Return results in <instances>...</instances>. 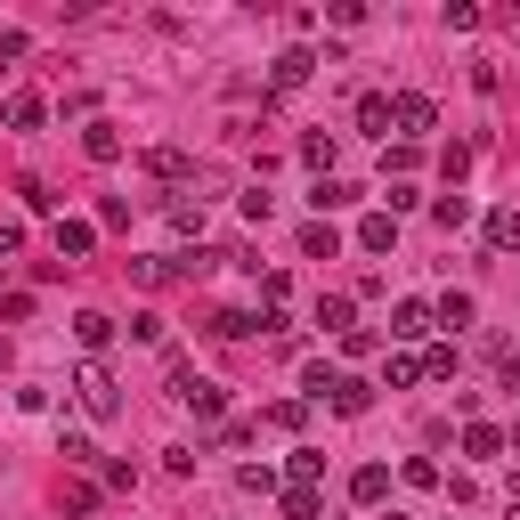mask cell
I'll list each match as a JSON object with an SVG mask.
<instances>
[{
  "label": "cell",
  "instance_id": "obj_1",
  "mask_svg": "<svg viewBox=\"0 0 520 520\" xmlns=\"http://www.w3.org/2000/svg\"><path fill=\"white\" fill-rule=\"evenodd\" d=\"M171 399H179V407H187L195 423H220V407H228V390H220L212 374H195V366H179V374H171Z\"/></svg>",
  "mask_w": 520,
  "mask_h": 520
},
{
  "label": "cell",
  "instance_id": "obj_2",
  "mask_svg": "<svg viewBox=\"0 0 520 520\" xmlns=\"http://www.w3.org/2000/svg\"><path fill=\"white\" fill-rule=\"evenodd\" d=\"M74 399H82V415H98V423H114V415H122V390H114V374H106V366H82V374H74Z\"/></svg>",
  "mask_w": 520,
  "mask_h": 520
},
{
  "label": "cell",
  "instance_id": "obj_3",
  "mask_svg": "<svg viewBox=\"0 0 520 520\" xmlns=\"http://www.w3.org/2000/svg\"><path fill=\"white\" fill-rule=\"evenodd\" d=\"M390 130L423 139V130H431V98H423V90H399V98H390Z\"/></svg>",
  "mask_w": 520,
  "mask_h": 520
},
{
  "label": "cell",
  "instance_id": "obj_4",
  "mask_svg": "<svg viewBox=\"0 0 520 520\" xmlns=\"http://www.w3.org/2000/svg\"><path fill=\"white\" fill-rule=\"evenodd\" d=\"M325 407H334V415H366V407H374V382L342 374V382H334V399H325Z\"/></svg>",
  "mask_w": 520,
  "mask_h": 520
},
{
  "label": "cell",
  "instance_id": "obj_5",
  "mask_svg": "<svg viewBox=\"0 0 520 520\" xmlns=\"http://www.w3.org/2000/svg\"><path fill=\"white\" fill-rule=\"evenodd\" d=\"M431 301H399V317H390V334H399V342H415V334H431Z\"/></svg>",
  "mask_w": 520,
  "mask_h": 520
},
{
  "label": "cell",
  "instance_id": "obj_6",
  "mask_svg": "<svg viewBox=\"0 0 520 520\" xmlns=\"http://www.w3.org/2000/svg\"><path fill=\"white\" fill-rule=\"evenodd\" d=\"M269 74H277V90H301V82L317 74V57H309V49H285V57L269 65Z\"/></svg>",
  "mask_w": 520,
  "mask_h": 520
},
{
  "label": "cell",
  "instance_id": "obj_7",
  "mask_svg": "<svg viewBox=\"0 0 520 520\" xmlns=\"http://www.w3.org/2000/svg\"><path fill=\"white\" fill-rule=\"evenodd\" d=\"M82 155H90V163H114V155H122V130H114V122H90V130H82Z\"/></svg>",
  "mask_w": 520,
  "mask_h": 520
},
{
  "label": "cell",
  "instance_id": "obj_8",
  "mask_svg": "<svg viewBox=\"0 0 520 520\" xmlns=\"http://www.w3.org/2000/svg\"><path fill=\"white\" fill-rule=\"evenodd\" d=\"M90 244H98V228H90V220H57V260H82Z\"/></svg>",
  "mask_w": 520,
  "mask_h": 520
},
{
  "label": "cell",
  "instance_id": "obj_9",
  "mask_svg": "<svg viewBox=\"0 0 520 520\" xmlns=\"http://www.w3.org/2000/svg\"><path fill=\"white\" fill-rule=\"evenodd\" d=\"M309 204H317V220H325V212L358 204V187H350V179H317V187H309Z\"/></svg>",
  "mask_w": 520,
  "mask_h": 520
},
{
  "label": "cell",
  "instance_id": "obj_10",
  "mask_svg": "<svg viewBox=\"0 0 520 520\" xmlns=\"http://www.w3.org/2000/svg\"><path fill=\"white\" fill-rule=\"evenodd\" d=\"M74 342H82V350H106V342H114V317L82 309V317H74Z\"/></svg>",
  "mask_w": 520,
  "mask_h": 520
},
{
  "label": "cell",
  "instance_id": "obj_11",
  "mask_svg": "<svg viewBox=\"0 0 520 520\" xmlns=\"http://www.w3.org/2000/svg\"><path fill=\"white\" fill-rule=\"evenodd\" d=\"M512 439L496 431V423H464V455H504Z\"/></svg>",
  "mask_w": 520,
  "mask_h": 520
},
{
  "label": "cell",
  "instance_id": "obj_12",
  "mask_svg": "<svg viewBox=\"0 0 520 520\" xmlns=\"http://www.w3.org/2000/svg\"><path fill=\"white\" fill-rule=\"evenodd\" d=\"M358 244H366V252H390V244H399V220H390V212H374V220L358 228Z\"/></svg>",
  "mask_w": 520,
  "mask_h": 520
},
{
  "label": "cell",
  "instance_id": "obj_13",
  "mask_svg": "<svg viewBox=\"0 0 520 520\" xmlns=\"http://www.w3.org/2000/svg\"><path fill=\"white\" fill-rule=\"evenodd\" d=\"M350 496H358V504H382V496H390V472H382V464H366V472L350 480Z\"/></svg>",
  "mask_w": 520,
  "mask_h": 520
},
{
  "label": "cell",
  "instance_id": "obj_14",
  "mask_svg": "<svg viewBox=\"0 0 520 520\" xmlns=\"http://www.w3.org/2000/svg\"><path fill=\"white\" fill-rule=\"evenodd\" d=\"M488 244L496 252H520V212H488Z\"/></svg>",
  "mask_w": 520,
  "mask_h": 520
},
{
  "label": "cell",
  "instance_id": "obj_15",
  "mask_svg": "<svg viewBox=\"0 0 520 520\" xmlns=\"http://www.w3.org/2000/svg\"><path fill=\"white\" fill-rule=\"evenodd\" d=\"M334 244H342V236L325 228V220H309V228H301V252H309V260H334Z\"/></svg>",
  "mask_w": 520,
  "mask_h": 520
},
{
  "label": "cell",
  "instance_id": "obj_16",
  "mask_svg": "<svg viewBox=\"0 0 520 520\" xmlns=\"http://www.w3.org/2000/svg\"><path fill=\"white\" fill-rule=\"evenodd\" d=\"M9 130H41V98H33V90L9 98Z\"/></svg>",
  "mask_w": 520,
  "mask_h": 520
},
{
  "label": "cell",
  "instance_id": "obj_17",
  "mask_svg": "<svg viewBox=\"0 0 520 520\" xmlns=\"http://www.w3.org/2000/svg\"><path fill=\"white\" fill-rule=\"evenodd\" d=\"M317 512H325L317 488H285V520H317Z\"/></svg>",
  "mask_w": 520,
  "mask_h": 520
},
{
  "label": "cell",
  "instance_id": "obj_18",
  "mask_svg": "<svg viewBox=\"0 0 520 520\" xmlns=\"http://www.w3.org/2000/svg\"><path fill=\"white\" fill-rule=\"evenodd\" d=\"M301 163H309V171L334 163V130H309V139H301Z\"/></svg>",
  "mask_w": 520,
  "mask_h": 520
},
{
  "label": "cell",
  "instance_id": "obj_19",
  "mask_svg": "<svg viewBox=\"0 0 520 520\" xmlns=\"http://www.w3.org/2000/svg\"><path fill=\"white\" fill-rule=\"evenodd\" d=\"M472 317H480L472 293H447V301H439V325H472Z\"/></svg>",
  "mask_w": 520,
  "mask_h": 520
},
{
  "label": "cell",
  "instance_id": "obj_20",
  "mask_svg": "<svg viewBox=\"0 0 520 520\" xmlns=\"http://www.w3.org/2000/svg\"><path fill=\"white\" fill-rule=\"evenodd\" d=\"M317 472H325V455L317 447H293V488H317Z\"/></svg>",
  "mask_w": 520,
  "mask_h": 520
},
{
  "label": "cell",
  "instance_id": "obj_21",
  "mask_svg": "<svg viewBox=\"0 0 520 520\" xmlns=\"http://www.w3.org/2000/svg\"><path fill=\"white\" fill-rule=\"evenodd\" d=\"M236 488H244V496H277V472H269V464H244Z\"/></svg>",
  "mask_w": 520,
  "mask_h": 520
},
{
  "label": "cell",
  "instance_id": "obj_22",
  "mask_svg": "<svg viewBox=\"0 0 520 520\" xmlns=\"http://www.w3.org/2000/svg\"><path fill=\"white\" fill-rule=\"evenodd\" d=\"M57 455H65V464H98V447L82 431H57Z\"/></svg>",
  "mask_w": 520,
  "mask_h": 520
},
{
  "label": "cell",
  "instance_id": "obj_23",
  "mask_svg": "<svg viewBox=\"0 0 520 520\" xmlns=\"http://www.w3.org/2000/svg\"><path fill=\"white\" fill-rule=\"evenodd\" d=\"M358 130H390V98L366 90V98H358Z\"/></svg>",
  "mask_w": 520,
  "mask_h": 520
},
{
  "label": "cell",
  "instance_id": "obj_24",
  "mask_svg": "<svg viewBox=\"0 0 520 520\" xmlns=\"http://www.w3.org/2000/svg\"><path fill=\"white\" fill-rule=\"evenodd\" d=\"M147 171H155V179H187V155H179V147H155Z\"/></svg>",
  "mask_w": 520,
  "mask_h": 520
},
{
  "label": "cell",
  "instance_id": "obj_25",
  "mask_svg": "<svg viewBox=\"0 0 520 520\" xmlns=\"http://www.w3.org/2000/svg\"><path fill=\"white\" fill-rule=\"evenodd\" d=\"M317 325H325V334H350V301H342V293L317 301Z\"/></svg>",
  "mask_w": 520,
  "mask_h": 520
},
{
  "label": "cell",
  "instance_id": "obj_26",
  "mask_svg": "<svg viewBox=\"0 0 520 520\" xmlns=\"http://www.w3.org/2000/svg\"><path fill=\"white\" fill-rule=\"evenodd\" d=\"M334 382H342V374H334V366H325V358H317V366L301 374V390H309V399H334Z\"/></svg>",
  "mask_w": 520,
  "mask_h": 520
},
{
  "label": "cell",
  "instance_id": "obj_27",
  "mask_svg": "<svg viewBox=\"0 0 520 520\" xmlns=\"http://www.w3.org/2000/svg\"><path fill=\"white\" fill-rule=\"evenodd\" d=\"M212 334H220V342H244V334H252V317H244V309H220V317H212Z\"/></svg>",
  "mask_w": 520,
  "mask_h": 520
},
{
  "label": "cell",
  "instance_id": "obj_28",
  "mask_svg": "<svg viewBox=\"0 0 520 520\" xmlns=\"http://www.w3.org/2000/svg\"><path fill=\"white\" fill-rule=\"evenodd\" d=\"M415 374H423V358H390V366H382V390H407Z\"/></svg>",
  "mask_w": 520,
  "mask_h": 520
},
{
  "label": "cell",
  "instance_id": "obj_29",
  "mask_svg": "<svg viewBox=\"0 0 520 520\" xmlns=\"http://www.w3.org/2000/svg\"><path fill=\"white\" fill-rule=\"evenodd\" d=\"M269 423H277V431H301V423H309V407H301V399H277V407H269Z\"/></svg>",
  "mask_w": 520,
  "mask_h": 520
},
{
  "label": "cell",
  "instance_id": "obj_30",
  "mask_svg": "<svg viewBox=\"0 0 520 520\" xmlns=\"http://www.w3.org/2000/svg\"><path fill=\"white\" fill-rule=\"evenodd\" d=\"M504 390H520V350H512V358H504Z\"/></svg>",
  "mask_w": 520,
  "mask_h": 520
},
{
  "label": "cell",
  "instance_id": "obj_31",
  "mask_svg": "<svg viewBox=\"0 0 520 520\" xmlns=\"http://www.w3.org/2000/svg\"><path fill=\"white\" fill-rule=\"evenodd\" d=\"M504 520H520V496H512V512H504Z\"/></svg>",
  "mask_w": 520,
  "mask_h": 520
}]
</instances>
